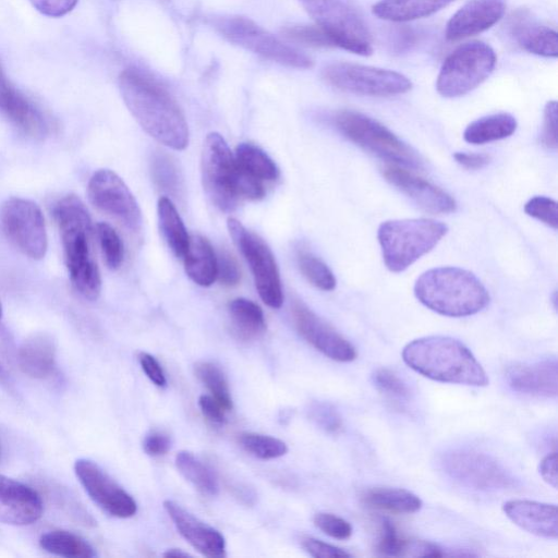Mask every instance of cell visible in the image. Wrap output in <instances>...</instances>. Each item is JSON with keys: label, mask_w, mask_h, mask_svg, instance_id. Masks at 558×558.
Masks as SVG:
<instances>
[{"label": "cell", "mask_w": 558, "mask_h": 558, "mask_svg": "<svg viewBox=\"0 0 558 558\" xmlns=\"http://www.w3.org/2000/svg\"><path fill=\"white\" fill-rule=\"evenodd\" d=\"M508 26L510 35L523 50L546 58L558 56L557 32L538 22L527 10L514 12Z\"/></svg>", "instance_id": "cell-24"}, {"label": "cell", "mask_w": 558, "mask_h": 558, "mask_svg": "<svg viewBox=\"0 0 558 558\" xmlns=\"http://www.w3.org/2000/svg\"><path fill=\"white\" fill-rule=\"evenodd\" d=\"M363 500L377 509L395 513H414L422 508V500L403 488L375 487L363 495Z\"/></svg>", "instance_id": "cell-32"}, {"label": "cell", "mask_w": 558, "mask_h": 558, "mask_svg": "<svg viewBox=\"0 0 558 558\" xmlns=\"http://www.w3.org/2000/svg\"><path fill=\"white\" fill-rule=\"evenodd\" d=\"M174 462L181 475L199 493L207 496L218 495L219 484L215 473L191 451H179Z\"/></svg>", "instance_id": "cell-35"}, {"label": "cell", "mask_w": 558, "mask_h": 558, "mask_svg": "<svg viewBox=\"0 0 558 558\" xmlns=\"http://www.w3.org/2000/svg\"><path fill=\"white\" fill-rule=\"evenodd\" d=\"M310 420L320 429L337 434L342 428V418L337 409L326 401H314L307 409Z\"/></svg>", "instance_id": "cell-41"}, {"label": "cell", "mask_w": 558, "mask_h": 558, "mask_svg": "<svg viewBox=\"0 0 558 558\" xmlns=\"http://www.w3.org/2000/svg\"><path fill=\"white\" fill-rule=\"evenodd\" d=\"M59 227L64 260L71 282L85 299L97 300L101 277L92 254V219L85 204L76 195H66L53 206Z\"/></svg>", "instance_id": "cell-2"}, {"label": "cell", "mask_w": 558, "mask_h": 558, "mask_svg": "<svg viewBox=\"0 0 558 558\" xmlns=\"http://www.w3.org/2000/svg\"><path fill=\"white\" fill-rule=\"evenodd\" d=\"M151 175L155 183L166 192L174 194L180 186L175 165L163 154H156L151 160Z\"/></svg>", "instance_id": "cell-40"}, {"label": "cell", "mask_w": 558, "mask_h": 558, "mask_svg": "<svg viewBox=\"0 0 558 558\" xmlns=\"http://www.w3.org/2000/svg\"><path fill=\"white\" fill-rule=\"evenodd\" d=\"M40 547L52 555L66 558H94L95 548L80 535L65 531L53 530L39 538Z\"/></svg>", "instance_id": "cell-33"}, {"label": "cell", "mask_w": 558, "mask_h": 558, "mask_svg": "<svg viewBox=\"0 0 558 558\" xmlns=\"http://www.w3.org/2000/svg\"><path fill=\"white\" fill-rule=\"evenodd\" d=\"M165 557H190L189 553H184L178 548H171L163 553Z\"/></svg>", "instance_id": "cell-57"}, {"label": "cell", "mask_w": 558, "mask_h": 558, "mask_svg": "<svg viewBox=\"0 0 558 558\" xmlns=\"http://www.w3.org/2000/svg\"><path fill=\"white\" fill-rule=\"evenodd\" d=\"M234 160L240 170L259 181H272L279 177L276 162L257 145L240 143Z\"/></svg>", "instance_id": "cell-34"}, {"label": "cell", "mask_w": 558, "mask_h": 558, "mask_svg": "<svg viewBox=\"0 0 558 558\" xmlns=\"http://www.w3.org/2000/svg\"><path fill=\"white\" fill-rule=\"evenodd\" d=\"M441 470L458 484L481 492L512 489L518 480L499 461L473 449H452L439 460Z\"/></svg>", "instance_id": "cell-9"}, {"label": "cell", "mask_w": 558, "mask_h": 558, "mask_svg": "<svg viewBox=\"0 0 558 558\" xmlns=\"http://www.w3.org/2000/svg\"><path fill=\"white\" fill-rule=\"evenodd\" d=\"M163 508L179 534L201 555L209 558L226 557V539L218 530L172 500H165Z\"/></svg>", "instance_id": "cell-20"}, {"label": "cell", "mask_w": 558, "mask_h": 558, "mask_svg": "<svg viewBox=\"0 0 558 558\" xmlns=\"http://www.w3.org/2000/svg\"><path fill=\"white\" fill-rule=\"evenodd\" d=\"M298 265L306 280L323 291H332L337 281L330 268L308 251L298 253Z\"/></svg>", "instance_id": "cell-38"}, {"label": "cell", "mask_w": 558, "mask_h": 558, "mask_svg": "<svg viewBox=\"0 0 558 558\" xmlns=\"http://www.w3.org/2000/svg\"><path fill=\"white\" fill-rule=\"evenodd\" d=\"M43 501L28 485L0 474V522L28 525L43 515Z\"/></svg>", "instance_id": "cell-21"}, {"label": "cell", "mask_w": 558, "mask_h": 558, "mask_svg": "<svg viewBox=\"0 0 558 558\" xmlns=\"http://www.w3.org/2000/svg\"><path fill=\"white\" fill-rule=\"evenodd\" d=\"M322 74L330 86L363 96L389 97L412 88L410 78L399 72L359 63L332 62Z\"/></svg>", "instance_id": "cell-11"}, {"label": "cell", "mask_w": 558, "mask_h": 558, "mask_svg": "<svg viewBox=\"0 0 558 558\" xmlns=\"http://www.w3.org/2000/svg\"><path fill=\"white\" fill-rule=\"evenodd\" d=\"M157 213L160 231L169 248L177 257H183L190 236L174 204L162 196L158 201Z\"/></svg>", "instance_id": "cell-30"}, {"label": "cell", "mask_w": 558, "mask_h": 558, "mask_svg": "<svg viewBox=\"0 0 558 558\" xmlns=\"http://www.w3.org/2000/svg\"><path fill=\"white\" fill-rule=\"evenodd\" d=\"M32 5L41 14L60 17L71 12L78 0H29Z\"/></svg>", "instance_id": "cell-50"}, {"label": "cell", "mask_w": 558, "mask_h": 558, "mask_svg": "<svg viewBox=\"0 0 558 558\" xmlns=\"http://www.w3.org/2000/svg\"><path fill=\"white\" fill-rule=\"evenodd\" d=\"M89 202L133 232L142 228V213L124 181L110 169H99L87 185Z\"/></svg>", "instance_id": "cell-15"}, {"label": "cell", "mask_w": 558, "mask_h": 558, "mask_svg": "<svg viewBox=\"0 0 558 558\" xmlns=\"http://www.w3.org/2000/svg\"><path fill=\"white\" fill-rule=\"evenodd\" d=\"M410 541L403 538L397 531L393 523L389 520H383L380 537L377 544V550L386 556H407Z\"/></svg>", "instance_id": "cell-44"}, {"label": "cell", "mask_w": 558, "mask_h": 558, "mask_svg": "<svg viewBox=\"0 0 558 558\" xmlns=\"http://www.w3.org/2000/svg\"><path fill=\"white\" fill-rule=\"evenodd\" d=\"M171 447L170 437L159 430L148 433L143 440L144 451L151 457L166 454Z\"/></svg>", "instance_id": "cell-52"}, {"label": "cell", "mask_w": 558, "mask_h": 558, "mask_svg": "<svg viewBox=\"0 0 558 558\" xmlns=\"http://www.w3.org/2000/svg\"><path fill=\"white\" fill-rule=\"evenodd\" d=\"M381 173L391 185L425 211L450 214L457 208V203L450 194L399 165L386 163L381 167Z\"/></svg>", "instance_id": "cell-18"}, {"label": "cell", "mask_w": 558, "mask_h": 558, "mask_svg": "<svg viewBox=\"0 0 558 558\" xmlns=\"http://www.w3.org/2000/svg\"><path fill=\"white\" fill-rule=\"evenodd\" d=\"M518 126L515 118L508 112H498L478 118L463 132L466 143L483 145L511 136Z\"/></svg>", "instance_id": "cell-29"}, {"label": "cell", "mask_w": 558, "mask_h": 558, "mask_svg": "<svg viewBox=\"0 0 558 558\" xmlns=\"http://www.w3.org/2000/svg\"><path fill=\"white\" fill-rule=\"evenodd\" d=\"M404 363L418 374L441 383L483 387L488 377L461 341L447 336L412 340L402 350Z\"/></svg>", "instance_id": "cell-3"}, {"label": "cell", "mask_w": 558, "mask_h": 558, "mask_svg": "<svg viewBox=\"0 0 558 558\" xmlns=\"http://www.w3.org/2000/svg\"><path fill=\"white\" fill-rule=\"evenodd\" d=\"M557 101H548L544 108V120L541 142L549 149H556L557 141Z\"/></svg>", "instance_id": "cell-48"}, {"label": "cell", "mask_w": 558, "mask_h": 558, "mask_svg": "<svg viewBox=\"0 0 558 558\" xmlns=\"http://www.w3.org/2000/svg\"><path fill=\"white\" fill-rule=\"evenodd\" d=\"M509 387L523 395L553 398L558 393V365L556 359L532 364H515L506 372Z\"/></svg>", "instance_id": "cell-23"}, {"label": "cell", "mask_w": 558, "mask_h": 558, "mask_svg": "<svg viewBox=\"0 0 558 558\" xmlns=\"http://www.w3.org/2000/svg\"><path fill=\"white\" fill-rule=\"evenodd\" d=\"M2 314H3V310H2L1 302H0V319L2 318Z\"/></svg>", "instance_id": "cell-59"}, {"label": "cell", "mask_w": 558, "mask_h": 558, "mask_svg": "<svg viewBox=\"0 0 558 558\" xmlns=\"http://www.w3.org/2000/svg\"><path fill=\"white\" fill-rule=\"evenodd\" d=\"M505 514L522 530L539 537L558 536L557 506L533 500L514 499L502 506Z\"/></svg>", "instance_id": "cell-25"}, {"label": "cell", "mask_w": 558, "mask_h": 558, "mask_svg": "<svg viewBox=\"0 0 558 558\" xmlns=\"http://www.w3.org/2000/svg\"><path fill=\"white\" fill-rule=\"evenodd\" d=\"M201 174L211 203L221 211H233L240 198L236 190L238 168L234 155L217 132L209 133L204 141Z\"/></svg>", "instance_id": "cell-12"}, {"label": "cell", "mask_w": 558, "mask_h": 558, "mask_svg": "<svg viewBox=\"0 0 558 558\" xmlns=\"http://www.w3.org/2000/svg\"><path fill=\"white\" fill-rule=\"evenodd\" d=\"M497 57L486 43L474 40L459 46L444 61L436 89L446 98L463 96L481 85L494 71Z\"/></svg>", "instance_id": "cell-8"}, {"label": "cell", "mask_w": 558, "mask_h": 558, "mask_svg": "<svg viewBox=\"0 0 558 558\" xmlns=\"http://www.w3.org/2000/svg\"><path fill=\"white\" fill-rule=\"evenodd\" d=\"M198 407L204 417L216 425H222L226 422V410L211 396L202 395L198 398Z\"/></svg>", "instance_id": "cell-53"}, {"label": "cell", "mask_w": 558, "mask_h": 558, "mask_svg": "<svg viewBox=\"0 0 558 558\" xmlns=\"http://www.w3.org/2000/svg\"><path fill=\"white\" fill-rule=\"evenodd\" d=\"M228 313L234 332L242 339L258 337L266 330L264 313L251 300L233 299L228 303Z\"/></svg>", "instance_id": "cell-31"}, {"label": "cell", "mask_w": 558, "mask_h": 558, "mask_svg": "<svg viewBox=\"0 0 558 558\" xmlns=\"http://www.w3.org/2000/svg\"><path fill=\"white\" fill-rule=\"evenodd\" d=\"M0 113L21 132L36 140L50 132L46 114L5 76L0 62Z\"/></svg>", "instance_id": "cell-19"}, {"label": "cell", "mask_w": 558, "mask_h": 558, "mask_svg": "<svg viewBox=\"0 0 558 558\" xmlns=\"http://www.w3.org/2000/svg\"><path fill=\"white\" fill-rule=\"evenodd\" d=\"M217 31L230 43L282 65L310 69L313 60L300 50L283 44L250 19L223 16L215 21Z\"/></svg>", "instance_id": "cell-10"}, {"label": "cell", "mask_w": 558, "mask_h": 558, "mask_svg": "<svg viewBox=\"0 0 558 558\" xmlns=\"http://www.w3.org/2000/svg\"><path fill=\"white\" fill-rule=\"evenodd\" d=\"M0 220L7 239L32 259L45 257L48 236L40 207L22 197L8 198L1 206Z\"/></svg>", "instance_id": "cell-14"}, {"label": "cell", "mask_w": 558, "mask_h": 558, "mask_svg": "<svg viewBox=\"0 0 558 558\" xmlns=\"http://www.w3.org/2000/svg\"><path fill=\"white\" fill-rule=\"evenodd\" d=\"M335 47L360 56L373 52L371 32L359 11L347 0H299Z\"/></svg>", "instance_id": "cell-7"}, {"label": "cell", "mask_w": 558, "mask_h": 558, "mask_svg": "<svg viewBox=\"0 0 558 558\" xmlns=\"http://www.w3.org/2000/svg\"><path fill=\"white\" fill-rule=\"evenodd\" d=\"M122 99L142 129L174 150L189 145V126L177 101L159 83L136 69L119 76Z\"/></svg>", "instance_id": "cell-1"}, {"label": "cell", "mask_w": 558, "mask_h": 558, "mask_svg": "<svg viewBox=\"0 0 558 558\" xmlns=\"http://www.w3.org/2000/svg\"><path fill=\"white\" fill-rule=\"evenodd\" d=\"M227 226L230 235L251 268L260 299L271 308L281 307L283 302L281 280L269 246L235 218H229Z\"/></svg>", "instance_id": "cell-13"}, {"label": "cell", "mask_w": 558, "mask_h": 558, "mask_svg": "<svg viewBox=\"0 0 558 558\" xmlns=\"http://www.w3.org/2000/svg\"><path fill=\"white\" fill-rule=\"evenodd\" d=\"M372 381L381 393L391 399L407 400L410 397L407 384L388 368L375 369L372 374Z\"/></svg>", "instance_id": "cell-42"}, {"label": "cell", "mask_w": 558, "mask_h": 558, "mask_svg": "<svg viewBox=\"0 0 558 558\" xmlns=\"http://www.w3.org/2000/svg\"><path fill=\"white\" fill-rule=\"evenodd\" d=\"M301 545L307 554L316 558H342L351 556L348 551L314 537H303Z\"/></svg>", "instance_id": "cell-49"}, {"label": "cell", "mask_w": 558, "mask_h": 558, "mask_svg": "<svg viewBox=\"0 0 558 558\" xmlns=\"http://www.w3.org/2000/svg\"><path fill=\"white\" fill-rule=\"evenodd\" d=\"M284 36L292 41L311 47H335L329 37L316 25H295L284 28Z\"/></svg>", "instance_id": "cell-45"}, {"label": "cell", "mask_w": 558, "mask_h": 558, "mask_svg": "<svg viewBox=\"0 0 558 558\" xmlns=\"http://www.w3.org/2000/svg\"><path fill=\"white\" fill-rule=\"evenodd\" d=\"M336 129L363 149L390 163L422 169V157L377 120L354 111L341 110L333 117Z\"/></svg>", "instance_id": "cell-6"}, {"label": "cell", "mask_w": 558, "mask_h": 558, "mask_svg": "<svg viewBox=\"0 0 558 558\" xmlns=\"http://www.w3.org/2000/svg\"><path fill=\"white\" fill-rule=\"evenodd\" d=\"M395 48L397 51H403L415 43V34L411 29H401L397 33Z\"/></svg>", "instance_id": "cell-56"}, {"label": "cell", "mask_w": 558, "mask_h": 558, "mask_svg": "<svg viewBox=\"0 0 558 558\" xmlns=\"http://www.w3.org/2000/svg\"><path fill=\"white\" fill-rule=\"evenodd\" d=\"M56 342L46 332L27 337L17 350V364L27 376L36 379L49 377L56 368Z\"/></svg>", "instance_id": "cell-26"}, {"label": "cell", "mask_w": 558, "mask_h": 558, "mask_svg": "<svg viewBox=\"0 0 558 558\" xmlns=\"http://www.w3.org/2000/svg\"><path fill=\"white\" fill-rule=\"evenodd\" d=\"M96 233L107 267L111 270H117L124 259V246L120 235L107 222L97 223Z\"/></svg>", "instance_id": "cell-39"}, {"label": "cell", "mask_w": 558, "mask_h": 558, "mask_svg": "<svg viewBox=\"0 0 558 558\" xmlns=\"http://www.w3.org/2000/svg\"><path fill=\"white\" fill-rule=\"evenodd\" d=\"M292 315L299 333L320 353L337 362L355 360L356 350L351 342L305 304L294 302Z\"/></svg>", "instance_id": "cell-17"}, {"label": "cell", "mask_w": 558, "mask_h": 558, "mask_svg": "<svg viewBox=\"0 0 558 558\" xmlns=\"http://www.w3.org/2000/svg\"><path fill=\"white\" fill-rule=\"evenodd\" d=\"M448 226L430 218L393 219L377 230L383 260L392 272H401L430 252L447 234Z\"/></svg>", "instance_id": "cell-5"}, {"label": "cell", "mask_w": 558, "mask_h": 558, "mask_svg": "<svg viewBox=\"0 0 558 558\" xmlns=\"http://www.w3.org/2000/svg\"><path fill=\"white\" fill-rule=\"evenodd\" d=\"M452 156L460 166L470 170L481 169L490 160L488 155L480 153L456 151Z\"/></svg>", "instance_id": "cell-54"}, {"label": "cell", "mask_w": 558, "mask_h": 558, "mask_svg": "<svg viewBox=\"0 0 558 558\" xmlns=\"http://www.w3.org/2000/svg\"><path fill=\"white\" fill-rule=\"evenodd\" d=\"M454 0H379L372 7L378 19L390 22H409L429 16Z\"/></svg>", "instance_id": "cell-27"}, {"label": "cell", "mask_w": 558, "mask_h": 558, "mask_svg": "<svg viewBox=\"0 0 558 558\" xmlns=\"http://www.w3.org/2000/svg\"><path fill=\"white\" fill-rule=\"evenodd\" d=\"M238 442L247 453L260 460L277 459L288 452L283 440L269 435L241 433Z\"/></svg>", "instance_id": "cell-37"}, {"label": "cell", "mask_w": 558, "mask_h": 558, "mask_svg": "<svg viewBox=\"0 0 558 558\" xmlns=\"http://www.w3.org/2000/svg\"><path fill=\"white\" fill-rule=\"evenodd\" d=\"M75 475L88 497L107 514L126 519L137 512V504L96 462L81 458L74 463Z\"/></svg>", "instance_id": "cell-16"}, {"label": "cell", "mask_w": 558, "mask_h": 558, "mask_svg": "<svg viewBox=\"0 0 558 558\" xmlns=\"http://www.w3.org/2000/svg\"><path fill=\"white\" fill-rule=\"evenodd\" d=\"M196 377L204 384L221 407L228 412L232 410V397L227 378L221 368L211 362H198L194 366Z\"/></svg>", "instance_id": "cell-36"}, {"label": "cell", "mask_w": 558, "mask_h": 558, "mask_svg": "<svg viewBox=\"0 0 558 558\" xmlns=\"http://www.w3.org/2000/svg\"><path fill=\"white\" fill-rule=\"evenodd\" d=\"M137 357L143 372L150 381L158 387H165L167 379L159 362L147 352H140Z\"/></svg>", "instance_id": "cell-51"}, {"label": "cell", "mask_w": 558, "mask_h": 558, "mask_svg": "<svg viewBox=\"0 0 558 558\" xmlns=\"http://www.w3.org/2000/svg\"><path fill=\"white\" fill-rule=\"evenodd\" d=\"M10 384L9 374L0 363V385L8 386Z\"/></svg>", "instance_id": "cell-58"}, {"label": "cell", "mask_w": 558, "mask_h": 558, "mask_svg": "<svg viewBox=\"0 0 558 558\" xmlns=\"http://www.w3.org/2000/svg\"><path fill=\"white\" fill-rule=\"evenodd\" d=\"M314 524L328 536L336 539H348L352 535V525L341 517L328 512L314 515Z\"/></svg>", "instance_id": "cell-46"}, {"label": "cell", "mask_w": 558, "mask_h": 558, "mask_svg": "<svg viewBox=\"0 0 558 558\" xmlns=\"http://www.w3.org/2000/svg\"><path fill=\"white\" fill-rule=\"evenodd\" d=\"M414 294L427 308L449 317L474 315L490 300L487 289L473 272L452 266L424 271L414 283Z\"/></svg>", "instance_id": "cell-4"}, {"label": "cell", "mask_w": 558, "mask_h": 558, "mask_svg": "<svg viewBox=\"0 0 558 558\" xmlns=\"http://www.w3.org/2000/svg\"><path fill=\"white\" fill-rule=\"evenodd\" d=\"M184 269L196 284L208 287L216 280V253L209 241L202 235H192L183 256Z\"/></svg>", "instance_id": "cell-28"}, {"label": "cell", "mask_w": 558, "mask_h": 558, "mask_svg": "<svg viewBox=\"0 0 558 558\" xmlns=\"http://www.w3.org/2000/svg\"><path fill=\"white\" fill-rule=\"evenodd\" d=\"M216 257V279L227 287L238 284L241 279V271L235 258L226 250L219 251Z\"/></svg>", "instance_id": "cell-47"}, {"label": "cell", "mask_w": 558, "mask_h": 558, "mask_svg": "<svg viewBox=\"0 0 558 558\" xmlns=\"http://www.w3.org/2000/svg\"><path fill=\"white\" fill-rule=\"evenodd\" d=\"M538 472L542 478L551 487L557 488V454L551 452L544 457L539 463Z\"/></svg>", "instance_id": "cell-55"}, {"label": "cell", "mask_w": 558, "mask_h": 558, "mask_svg": "<svg viewBox=\"0 0 558 558\" xmlns=\"http://www.w3.org/2000/svg\"><path fill=\"white\" fill-rule=\"evenodd\" d=\"M523 209L527 216L557 229L558 204L555 199L543 195L534 196L525 203Z\"/></svg>", "instance_id": "cell-43"}, {"label": "cell", "mask_w": 558, "mask_h": 558, "mask_svg": "<svg viewBox=\"0 0 558 558\" xmlns=\"http://www.w3.org/2000/svg\"><path fill=\"white\" fill-rule=\"evenodd\" d=\"M505 11V0H469L447 22L446 38L457 41L487 31Z\"/></svg>", "instance_id": "cell-22"}]
</instances>
